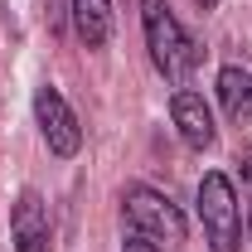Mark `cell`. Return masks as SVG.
<instances>
[{"mask_svg": "<svg viewBox=\"0 0 252 252\" xmlns=\"http://www.w3.org/2000/svg\"><path fill=\"white\" fill-rule=\"evenodd\" d=\"M122 252H160V248L151 243V238H141V233H131V238L122 243Z\"/></svg>", "mask_w": 252, "mask_h": 252, "instance_id": "obj_9", "label": "cell"}, {"mask_svg": "<svg viewBox=\"0 0 252 252\" xmlns=\"http://www.w3.org/2000/svg\"><path fill=\"white\" fill-rule=\"evenodd\" d=\"M243 160H248V165H243V175H248V185H252V146L243 151Z\"/></svg>", "mask_w": 252, "mask_h": 252, "instance_id": "obj_10", "label": "cell"}, {"mask_svg": "<svg viewBox=\"0 0 252 252\" xmlns=\"http://www.w3.org/2000/svg\"><path fill=\"white\" fill-rule=\"evenodd\" d=\"M199 5H204V10H209V5H219V0H199Z\"/></svg>", "mask_w": 252, "mask_h": 252, "instance_id": "obj_11", "label": "cell"}, {"mask_svg": "<svg viewBox=\"0 0 252 252\" xmlns=\"http://www.w3.org/2000/svg\"><path fill=\"white\" fill-rule=\"evenodd\" d=\"M170 117L180 126L185 146H194V151H209L214 146V117H209V107H204L199 93H175L170 97Z\"/></svg>", "mask_w": 252, "mask_h": 252, "instance_id": "obj_6", "label": "cell"}, {"mask_svg": "<svg viewBox=\"0 0 252 252\" xmlns=\"http://www.w3.org/2000/svg\"><path fill=\"white\" fill-rule=\"evenodd\" d=\"M73 25L88 49H102L112 34V5L107 0H73Z\"/></svg>", "mask_w": 252, "mask_h": 252, "instance_id": "obj_7", "label": "cell"}, {"mask_svg": "<svg viewBox=\"0 0 252 252\" xmlns=\"http://www.w3.org/2000/svg\"><path fill=\"white\" fill-rule=\"evenodd\" d=\"M219 102L223 112L238 122V117H248V102H252V78L248 68H223L219 73Z\"/></svg>", "mask_w": 252, "mask_h": 252, "instance_id": "obj_8", "label": "cell"}, {"mask_svg": "<svg viewBox=\"0 0 252 252\" xmlns=\"http://www.w3.org/2000/svg\"><path fill=\"white\" fill-rule=\"evenodd\" d=\"M141 25H146V49H151V63L170 83H185L189 68L199 63V49L189 44V34L180 30V20L170 15L165 0H141Z\"/></svg>", "mask_w": 252, "mask_h": 252, "instance_id": "obj_1", "label": "cell"}, {"mask_svg": "<svg viewBox=\"0 0 252 252\" xmlns=\"http://www.w3.org/2000/svg\"><path fill=\"white\" fill-rule=\"evenodd\" d=\"M126 223H131V233L151 238L160 252H175L185 243V214H180L160 189H146V185L126 189Z\"/></svg>", "mask_w": 252, "mask_h": 252, "instance_id": "obj_3", "label": "cell"}, {"mask_svg": "<svg viewBox=\"0 0 252 252\" xmlns=\"http://www.w3.org/2000/svg\"><path fill=\"white\" fill-rule=\"evenodd\" d=\"M10 238H15V252H54V228H49V209L44 199L25 189L10 209Z\"/></svg>", "mask_w": 252, "mask_h": 252, "instance_id": "obj_5", "label": "cell"}, {"mask_svg": "<svg viewBox=\"0 0 252 252\" xmlns=\"http://www.w3.org/2000/svg\"><path fill=\"white\" fill-rule=\"evenodd\" d=\"M34 117H39V131H44V141H49V151L54 156H78V146H83V126L73 117V107L63 102L59 88H39L34 93Z\"/></svg>", "mask_w": 252, "mask_h": 252, "instance_id": "obj_4", "label": "cell"}, {"mask_svg": "<svg viewBox=\"0 0 252 252\" xmlns=\"http://www.w3.org/2000/svg\"><path fill=\"white\" fill-rule=\"evenodd\" d=\"M199 219H204L209 252H238L243 248V214H238V194H233L228 175L209 170L199 180Z\"/></svg>", "mask_w": 252, "mask_h": 252, "instance_id": "obj_2", "label": "cell"}]
</instances>
